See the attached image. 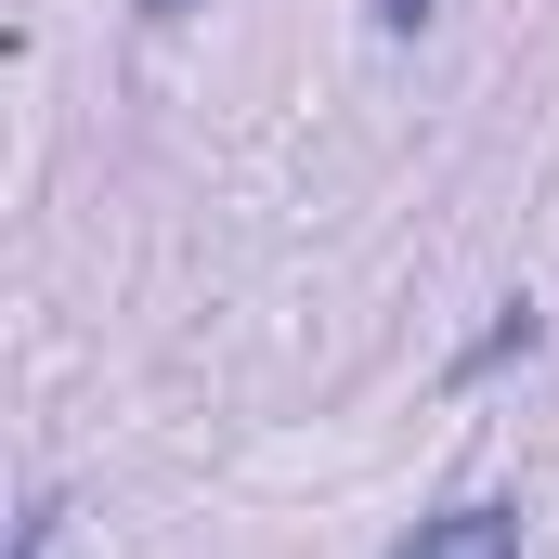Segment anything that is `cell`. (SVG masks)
Segmentation results:
<instances>
[{
	"label": "cell",
	"mask_w": 559,
	"mask_h": 559,
	"mask_svg": "<svg viewBox=\"0 0 559 559\" xmlns=\"http://www.w3.org/2000/svg\"><path fill=\"white\" fill-rule=\"evenodd\" d=\"M391 559H521V508H508V495H468V508L417 521Z\"/></svg>",
	"instance_id": "cell-1"
},
{
	"label": "cell",
	"mask_w": 559,
	"mask_h": 559,
	"mask_svg": "<svg viewBox=\"0 0 559 559\" xmlns=\"http://www.w3.org/2000/svg\"><path fill=\"white\" fill-rule=\"evenodd\" d=\"M508 352H534V312H521V299H508V312H495V325L455 352V378H481V365H508Z\"/></svg>",
	"instance_id": "cell-2"
},
{
	"label": "cell",
	"mask_w": 559,
	"mask_h": 559,
	"mask_svg": "<svg viewBox=\"0 0 559 559\" xmlns=\"http://www.w3.org/2000/svg\"><path fill=\"white\" fill-rule=\"evenodd\" d=\"M52 547H66V495H39V508L13 521V559H52Z\"/></svg>",
	"instance_id": "cell-3"
},
{
	"label": "cell",
	"mask_w": 559,
	"mask_h": 559,
	"mask_svg": "<svg viewBox=\"0 0 559 559\" xmlns=\"http://www.w3.org/2000/svg\"><path fill=\"white\" fill-rule=\"evenodd\" d=\"M417 13H429V0H378V26H391V39H404V26H417Z\"/></svg>",
	"instance_id": "cell-4"
},
{
	"label": "cell",
	"mask_w": 559,
	"mask_h": 559,
	"mask_svg": "<svg viewBox=\"0 0 559 559\" xmlns=\"http://www.w3.org/2000/svg\"><path fill=\"white\" fill-rule=\"evenodd\" d=\"M143 13H156V26H169V13H195V0H143Z\"/></svg>",
	"instance_id": "cell-5"
}]
</instances>
